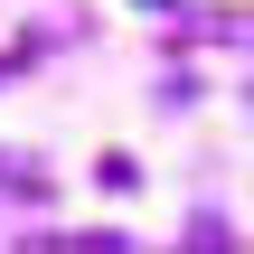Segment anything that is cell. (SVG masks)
I'll return each mask as SVG.
<instances>
[{
  "label": "cell",
  "instance_id": "cell-2",
  "mask_svg": "<svg viewBox=\"0 0 254 254\" xmlns=\"http://www.w3.org/2000/svg\"><path fill=\"white\" fill-rule=\"evenodd\" d=\"M189 38H217V47H254V19H236V9H207V19H189Z\"/></svg>",
  "mask_w": 254,
  "mask_h": 254
},
{
  "label": "cell",
  "instance_id": "cell-3",
  "mask_svg": "<svg viewBox=\"0 0 254 254\" xmlns=\"http://www.w3.org/2000/svg\"><path fill=\"white\" fill-rule=\"evenodd\" d=\"M141 9H179V0H141Z\"/></svg>",
  "mask_w": 254,
  "mask_h": 254
},
{
  "label": "cell",
  "instance_id": "cell-1",
  "mask_svg": "<svg viewBox=\"0 0 254 254\" xmlns=\"http://www.w3.org/2000/svg\"><path fill=\"white\" fill-rule=\"evenodd\" d=\"M0 189H9V198H47V170H38L28 151H0Z\"/></svg>",
  "mask_w": 254,
  "mask_h": 254
}]
</instances>
